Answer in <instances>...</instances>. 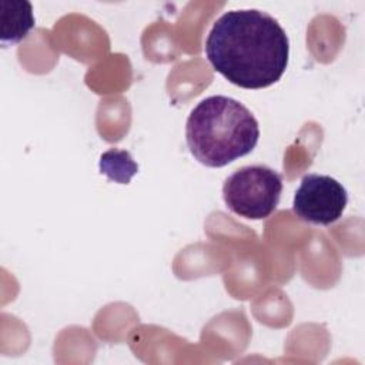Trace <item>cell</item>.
<instances>
[{"instance_id": "cell-1", "label": "cell", "mask_w": 365, "mask_h": 365, "mask_svg": "<svg viewBox=\"0 0 365 365\" xmlns=\"http://www.w3.org/2000/svg\"><path fill=\"white\" fill-rule=\"evenodd\" d=\"M205 54L230 83L258 90L277 83L287 70L289 40L268 13L247 9L224 13L211 27Z\"/></svg>"}, {"instance_id": "cell-2", "label": "cell", "mask_w": 365, "mask_h": 365, "mask_svg": "<svg viewBox=\"0 0 365 365\" xmlns=\"http://www.w3.org/2000/svg\"><path fill=\"white\" fill-rule=\"evenodd\" d=\"M185 138L191 154L201 164L218 168L255 148L259 125L254 114L238 100L210 96L191 110Z\"/></svg>"}, {"instance_id": "cell-3", "label": "cell", "mask_w": 365, "mask_h": 365, "mask_svg": "<svg viewBox=\"0 0 365 365\" xmlns=\"http://www.w3.org/2000/svg\"><path fill=\"white\" fill-rule=\"evenodd\" d=\"M282 177L267 165H247L234 171L222 185L225 205L248 220L269 217L281 198Z\"/></svg>"}, {"instance_id": "cell-4", "label": "cell", "mask_w": 365, "mask_h": 365, "mask_svg": "<svg viewBox=\"0 0 365 365\" xmlns=\"http://www.w3.org/2000/svg\"><path fill=\"white\" fill-rule=\"evenodd\" d=\"M348 202L345 187L325 174H307L295 191L292 210L305 222L329 225L342 217Z\"/></svg>"}, {"instance_id": "cell-5", "label": "cell", "mask_w": 365, "mask_h": 365, "mask_svg": "<svg viewBox=\"0 0 365 365\" xmlns=\"http://www.w3.org/2000/svg\"><path fill=\"white\" fill-rule=\"evenodd\" d=\"M33 7L26 0H0V41L3 47L20 43L34 27Z\"/></svg>"}, {"instance_id": "cell-6", "label": "cell", "mask_w": 365, "mask_h": 365, "mask_svg": "<svg viewBox=\"0 0 365 365\" xmlns=\"http://www.w3.org/2000/svg\"><path fill=\"white\" fill-rule=\"evenodd\" d=\"M100 170L101 173L107 174L110 180L127 184L130 178L137 173L138 167L133 161L130 153L113 148L101 155Z\"/></svg>"}]
</instances>
